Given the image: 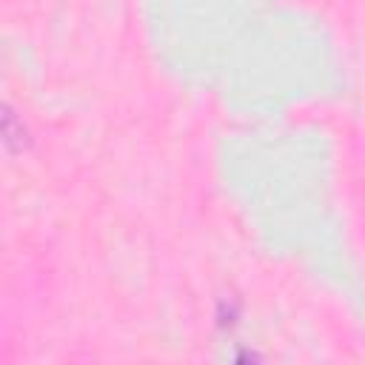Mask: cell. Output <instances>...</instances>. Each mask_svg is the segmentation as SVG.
<instances>
[{
    "mask_svg": "<svg viewBox=\"0 0 365 365\" xmlns=\"http://www.w3.org/2000/svg\"><path fill=\"white\" fill-rule=\"evenodd\" d=\"M3 143H6V151L9 154H14V151H20L26 145V128L14 117V111L9 106L3 108Z\"/></svg>",
    "mask_w": 365,
    "mask_h": 365,
    "instance_id": "obj_1",
    "label": "cell"
},
{
    "mask_svg": "<svg viewBox=\"0 0 365 365\" xmlns=\"http://www.w3.org/2000/svg\"><path fill=\"white\" fill-rule=\"evenodd\" d=\"M234 365H262V359H259V354H254V351H240Z\"/></svg>",
    "mask_w": 365,
    "mask_h": 365,
    "instance_id": "obj_2",
    "label": "cell"
}]
</instances>
